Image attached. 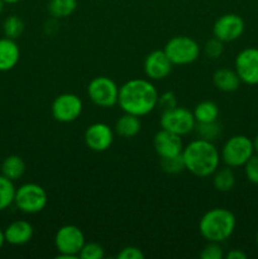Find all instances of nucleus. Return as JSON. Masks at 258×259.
<instances>
[{
  "instance_id": "nucleus-15",
  "label": "nucleus",
  "mask_w": 258,
  "mask_h": 259,
  "mask_svg": "<svg viewBox=\"0 0 258 259\" xmlns=\"http://www.w3.org/2000/svg\"><path fill=\"white\" fill-rule=\"evenodd\" d=\"M153 147L159 158L180 156L184 151L181 137L164 129H159L153 137Z\"/></svg>"
},
{
  "instance_id": "nucleus-35",
  "label": "nucleus",
  "mask_w": 258,
  "mask_h": 259,
  "mask_svg": "<svg viewBox=\"0 0 258 259\" xmlns=\"http://www.w3.org/2000/svg\"><path fill=\"white\" fill-rule=\"evenodd\" d=\"M5 243V237H4V230L0 229V249L3 248V245H4Z\"/></svg>"
},
{
  "instance_id": "nucleus-1",
  "label": "nucleus",
  "mask_w": 258,
  "mask_h": 259,
  "mask_svg": "<svg viewBox=\"0 0 258 259\" xmlns=\"http://www.w3.org/2000/svg\"><path fill=\"white\" fill-rule=\"evenodd\" d=\"M158 91L149 78H132L119 88L118 105L124 113L144 116L157 108Z\"/></svg>"
},
{
  "instance_id": "nucleus-11",
  "label": "nucleus",
  "mask_w": 258,
  "mask_h": 259,
  "mask_svg": "<svg viewBox=\"0 0 258 259\" xmlns=\"http://www.w3.org/2000/svg\"><path fill=\"white\" fill-rule=\"evenodd\" d=\"M234 70L245 85H258V48L248 47L240 51L234 61Z\"/></svg>"
},
{
  "instance_id": "nucleus-5",
  "label": "nucleus",
  "mask_w": 258,
  "mask_h": 259,
  "mask_svg": "<svg viewBox=\"0 0 258 259\" xmlns=\"http://www.w3.org/2000/svg\"><path fill=\"white\" fill-rule=\"evenodd\" d=\"M253 141L243 134H237L228 139L220 151V158L225 166L237 168L243 167L248 159L254 154Z\"/></svg>"
},
{
  "instance_id": "nucleus-33",
  "label": "nucleus",
  "mask_w": 258,
  "mask_h": 259,
  "mask_svg": "<svg viewBox=\"0 0 258 259\" xmlns=\"http://www.w3.org/2000/svg\"><path fill=\"white\" fill-rule=\"evenodd\" d=\"M144 257H146V255L142 252L141 248L133 247V245L123 248V249L116 254V258L118 259H144Z\"/></svg>"
},
{
  "instance_id": "nucleus-19",
  "label": "nucleus",
  "mask_w": 258,
  "mask_h": 259,
  "mask_svg": "<svg viewBox=\"0 0 258 259\" xmlns=\"http://www.w3.org/2000/svg\"><path fill=\"white\" fill-rule=\"evenodd\" d=\"M142 128V123H141V119L139 116L133 115V114H129V113H124L120 118L116 120L115 126V133L118 134L119 137L121 138H133L136 137L137 134L141 132Z\"/></svg>"
},
{
  "instance_id": "nucleus-7",
  "label": "nucleus",
  "mask_w": 258,
  "mask_h": 259,
  "mask_svg": "<svg viewBox=\"0 0 258 259\" xmlns=\"http://www.w3.org/2000/svg\"><path fill=\"white\" fill-rule=\"evenodd\" d=\"M85 243V235L80 228L72 224L63 225L57 230L55 235V247L58 252L56 258H78V254Z\"/></svg>"
},
{
  "instance_id": "nucleus-39",
  "label": "nucleus",
  "mask_w": 258,
  "mask_h": 259,
  "mask_svg": "<svg viewBox=\"0 0 258 259\" xmlns=\"http://www.w3.org/2000/svg\"><path fill=\"white\" fill-rule=\"evenodd\" d=\"M255 242H257V245H258V233H257V235H255Z\"/></svg>"
},
{
  "instance_id": "nucleus-38",
  "label": "nucleus",
  "mask_w": 258,
  "mask_h": 259,
  "mask_svg": "<svg viewBox=\"0 0 258 259\" xmlns=\"http://www.w3.org/2000/svg\"><path fill=\"white\" fill-rule=\"evenodd\" d=\"M4 4H5V3L3 2V0H0V15H2L3 10H4Z\"/></svg>"
},
{
  "instance_id": "nucleus-23",
  "label": "nucleus",
  "mask_w": 258,
  "mask_h": 259,
  "mask_svg": "<svg viewBox=\"0 0 258 259\" xmlns=\"http://www.w3.org/2000/svg\"><path fill=\"white\" fill-rule=\"evenodd\" d=\"M77 9V0H50L47 10L55 19H65Z\"/></svg>"
},
{
  "instance_id": "nucleus-36",
  "label": "nucleus",
  "mask_w": 258,
  "mask_h": 259,
  "mask_svg": "<svg viewBox=\"0 0 258 259\" xmlns=\"http://www.w3.org/2000/svg\"><path fill=\"white\" fill-rule=\"evenodd\" d=\"M253 146H254V152L258 154V134L255 136V138L253 139Z\"/></svg>"
},
{
  "instance_id": "nucleus-20",
  "label": "nucleus",
  "mask_w": 258,
  "mask_h": 259,
  "mask_svg": "<svg viewBox=\"0 0 258 259\" xmlns=\"http://www.w3.org/2000/svg\"><path fill=\"white\" fill-rule=\"evenodd\" d=\"M25 168H27V166H25V162L22 157L18 156V154H10V156L5 157L4 161L2 162L0 172L7 179L17 181L25 174Z\"/></svg>"
},
{
  "instance_id": "nucleus-3",
  "label": "nucleus",
  "mask_w": 258,
  "mask_h": 259,
  "mask_svg": "<svg viewBox=\"0 0 258 259\" xmlns=\"http://www.w3.org/2000/svg\"><path fill=\"white\" fill-rule=\"evenodd\" d=\"M235 227V215L225 207H214L209 210L199 222V232L206 242H225L232 237Z\"/></svg>"
},
{
  "instance_id": "nucleus-9",
  "label": "nucleus",
  "mask_w": 258,
  "mask_h": 259,
  "mask_svg": "<svg viewBox=\"0 0 258 259\" xmlns=\"http://www.w3.org/2000/svg\"><path fill=\"white\" fill-rule=\"evenodd\" d=\"M159 125L164 131L182 137L194 132L196 120H195L194 113L191 110L185 106H176V108L163 111L161 114Z\"/></svg>"
},
{
  "instance_id": "nucleus-18",
  "label": "nucleus",
  "mask_w": 258,
  "mask_h": 259,
  "mask_svg": "<svg viewBox=\"0 0 258 259\" xmlns=\"http://www.w3.org/2000/svg\"><path fill=\"white\" fill-rule=\"evenodd\" d=\"M212 83L215 88L222 93H234L240 88L239 76L235 72V70H230V68L223 67L218 68L212 75Z\"/></svg>"
},
{
  "instance_id": "nucleus-27",
  "label": "nucleus",
  "mask_w": 258,
  "mask_h": 259,
  "mask_svg": "<svg viewBox=\"0 0 258 259\" xmlns=\"http://www.w3.org/2000/svg\"><path fill=\"white\" fill-rule=\"evenodd\" d=\"M161 167L166 174L176 175L185 169V163L182 156L168 157V158H161Z\"/></svg>"
},
{
  "instance_id": "nucleus-21",
  "label": "nucleus",
  "mask_w": 258,
  "mask_h": 259,
  "mask_svg": "<svg viewBox=\"0 0 258 259\" xmlns=\"http://www.w3.org/2000/svg\"><path fill=\"white\" fill-rule=\"evenodd\" d=\"M194 116L196 123H210V121H217L219 118V106L217 103L211 100L200 101L194 109Z\"/></svg>"
},
{
  "instance_id": "nucleus-24",
  "label": "nucleus",
  "mask_w": 258,
  "mask_h": 259,
  "mask_svg": "<svg viewBox=\"0 0 258 259\" xmlns=\"http://www.w3.org/2000/svg\"><path fill=\"white\" fill-rule=\"evenodd\" d=\"M15 190L17 189L14 186V181L0 174V212L14 204Z\"/></svg>"
},
{
  "instance_id": "nucleus-34",
  "label": "nucleus",
  "mask_w": 258,
  "mask_h": 259,
  "mask_svg": "<svg viewBox=\"0 0 258 259\" xmlns=\"http://www.w3.org/2000/svg\"><path fill=\"white\" fill-rule=\"evenodd\" d=\"M247 253L243 252L242 249H232L225 254L224 258L227 259H247Z\"/></svg>"
},
{
  "instance_id": "nucleus-2",
  "label": "nucleus",
  "mask_w": 258,
  "mask_h": 259,
  "mask_svg": "<svg viewBox=\"0 0 258 259\" xmlns=\"http://www.w3.org/2000/svg\"><path fill=\"white\" fill-rule=\"evenodd\" d=\"M181 156L185 169L200 179L211 176L220 164V152L214 142L201 138L194 139L185 146Z\"/></svg>"
},
{
  "instance_id": "nucleus-17",
  "label": "nucleus",
  "mask_w": 258,
  "mask_h": 259,
  "mask_svg": "<svg viewBox=\"0 0 258 259\" xmlns=\"http://www.w3.org/2000/svg\"><path fill=\"white\" fill-rule=\"evenodd\" d=\"M20 60V50L15 39L0 38V72H8L18 65Z\"/></svg>"
},
{
  "instance_id": "nucleus-10",
  "label": "nucleus",
  "mask_w": 258,
  "mask_h": 259,
  "mask_svg": "<svg viewBox=\"0 0 258 259\" xmlns=\"http://www.w3.org/2000/svg\"><path fill=\"white\" fill-rule=\"evenodd\" d=\"M83 110V103L76 94L65 93L56 96L51 106L53 119L58 123H72L77 120Z\"/></svg>"
},
{
  "instance_id": "nucleus-30",
  "label": "nucleus",
  "mask_w": 258,
  "mask_h": 259,
  "mask_svg": "<svg viewBox=\"0 0 258 259\" xmlns=\"http://www.w3.org/2000/svg\"><path fill=\"white\" fill-rule=\"evenodd\" d=\"M224 257V250H223L220 243L207 242V244L200 252V258L201 259H223Z\"/></svg>"
},
{
  "instance_id": "nucleus-22",
  "label": "nucleus",
  "mask_w": 258,
  "mask_h": 259,
  "mask_svg": "<svg viewBox=\"0 0 258 259\" xmlns=\"http://www.w3.org/2000/svg\"><path fill=\"white\" fill-rule=\"evenodd\" d=\"M212 185L215 190L219 192H229L234 189L235 186V175L233 172L232 167H218L217 171L211 175Z\"/></svg>"
},
{
  "instance_id": "nucleus-16",
  "label": "nucleus",
  "mask_w": 258,
  "mask_h": 259,
  "mask_svg": "<svg viewBox=\"0 0 258 259\" xmlns=\"http://www.w3.org/2000/svg\"><path fill=\"white\" fill-rule=\"evenodd\" d=\"M34 229L27 220H15L4 229L5 243L10 245H24L32 240Z\"/></svg>"
},
{
  "instance_id": "nucleus-26",
  "label": "nucleus",
  "mask_w": 258,
  "mask_h": 259,
  "mask_svg": "<svg viewBox=\"0 0 258 259\" xmlns=\"http://www.w3.org/2000/svg\"><path fill=\"white\" fill-rule=\"evenodd\" d=\"M195 132L197 137L205 141L214 142L222 133V125L217 121H210V123H196Z\"/></svg>"
},
{
  "instance_id": "nucleus-12",
  "label": "nucleus",
  "mask_w": 258,
  "mask_h": 259,
  "mask_svg": "<svg viewBox=\"0 0 258 259\" xmlns=\"http://www.w3.org/2000/svg\"><path fill=\"white\" fill-rule=\"evenodd\" d=\"M245 29V23L240 15L228 13L218 18L212 27V34L222 42H234L242 37Z\"/></svg>"
},
{
  "instance_id": "nucleus-4",
  "label": "nucleus",
  "mask_w": 258,
  "mask_h": 259,
  "mask_svg": "<svg viewBox=\"0 0 258 259\" xmlns=\"http://www.w3.org/2000/svg\"><path fill=\"white\" fill-rule=\"evenodd\" d=\"M163 51L172 65L186 66L194 63L200 57L201 47L194 38L187 35H176L166 43Z\"/></svg>"
},
{
  "instance_id": "nucleus-25",
  "label": "nucleus",
  "mask_w": 258,
  "mask_h": 259,
  "mask_svg": "<svg viewBox=\"0 0 258 259\" xmlns=\"http://www.w3.org/2000/svg\"><path fill=\"white\" fill-rule=\"evenodd\" d=\"M24 22L18 15H9L8 18H5L4 23H3L4 35L8 38H12V39H18L24 32Z\"/></svg>"
},
{
  "instance_id": "nucleus-13",
  "label": "nucleus",
  "mask_w": 258,
  "mask_h": 259,
  "mask_svg": "<svg viewBox=\"0 0 258 259\" xmlns=\"http://www.w3.org/2000/svg\"><path fill=\"white\" fill-rule=\"evenodd\" d=\"M83 141L89 149L94 152H105L114 142V131L105 123H94L88 126L83 134Z\"/></svg>"
},
{
  "instance_id": "nucleus-32",
  "label": "nucleus",
  "mask_w": 258,
  "mask_h": 259,
  "mask_svg": "<svg viewBox=\"0 0 258 259\" xmlns=\"http://www.w3.org/2000/svg\"><path fill=\"white\" fill-rule=\"evenodd\" d=\"M177 106V99L172 91H166L162 95L158 96V101H157V108L163 113V111L171 110V109Z\"/></svg>"
},
{
  "instance_id": "nucleus-31",
  "label": "nucleus",
  "mask_w": 258,
  "mask_h": 259,
  "mask_svg": "<svg viewBox=\"0 0 258 259\" xmlns=\"http://www.w3.org/2000/svg\"><path fill=\"white\" fill-rule=\"evenodd\" d=\"M243 167L248 181L253 185H258V154H253Z\"/></svg>"
},
{
  "instance_id": "nucleus-28",
  "label": "nucleus",
  "mask_w": 258,
  "mask_h": 259,
  "mask_svg": "<svg viewBox=\"0 0 258 259\" xmlns=\"http://www.w3.org/2000/svg\"><path fill=\"white\" fill-rule=\"evenodd\" d=\"M105 255L104 248L99 243H85L81 249L78 258L81 259H103Z\"/></svg>"
},
{
  "instance_id": "nucleus-37",
  "label": "nucleus",
  "mask_w": 258,
  "mask_h": 259,
  "mask_svg": "<svg viewBox=\"0 0 258 259\" xmlns=\"http://www.w3.org/2000/svg\"><path fill=\"white\" fill-rule=\"evenodd\" d=\"M3 2H4L5 4H17V3L23 2V0H3Z\"/></svg>"
},
{
  "instance_id": "nucleus-8",
  "label": "nucleus",
  "mask_w": 258,
  "mask_h": 259,
  "mask_svg": "<svg viewBox=\"0 0 258 259\" xmlns=\"http://www.w3.org/2000/svg\"><path fill=\"white\" fill-rule=\"evenodd\" d=\"M88 95L99 108H113L118 104L119 86L108 76H98L89 82Z\"/></svg>"
},
{
  "instance_id": "nucleus-14",
  "label": "nucleus",
  "mask_w": 258,
  "mask_h": 259,
  "mask_svg": "<svg viewBox=\"0 0 258 259\" xmlns=\"http://www.w3.org/2000/svg\"><path fill=\"white\" fill-rule=\"evenodd\" d=\"M172 67L174 65L163 50L152 51L144 58V73L151 81H159L166 78L171 73Z\"/></svg>"
},
{
  "instance_id": "nucleus-29",
  "label": "nucleus",
  "mask_w": 258,
  "mask_h": 259,
  "mask_svg": "<svg viewBox=\"0 0 258 259\" xmlns=\"http://www.w3.org/2000/svg\"><path fill=\"white\" fill-rule=\"evenodd\" d=\"M223 52H224V42L218 38L212 37L205 43L204 53L210 60H218L223 55Z\"/></svg>"
},
{
  "instance_id": "nucleus-6",
  "label": "nucleus",
  "mask_w": 258,
  "mask_h": 259,
  "mask_svg": "<svg viewBox=\"0 0 258 259\" xmlns=\"http://www.w3.org/2000/svg\"><path fill=\"white\" fill-rule=\"evenodd\" d=\"M14 204L24 214H38L48 204V195L40 185L28 182L15 190Z\"/></svg>"
}]
</instances>
